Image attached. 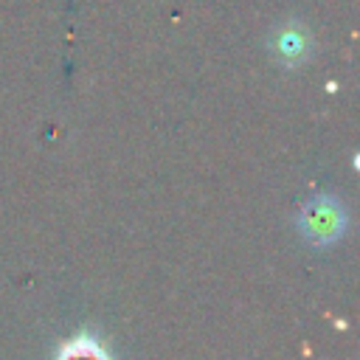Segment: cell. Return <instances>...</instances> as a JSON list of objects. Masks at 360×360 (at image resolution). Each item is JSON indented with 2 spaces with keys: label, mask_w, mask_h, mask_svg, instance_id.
<instances>
[{
  "label": "cell",
  "mask_w": 360,
  "mask_h": 360,
  "mask_svg": "<svg viewBox=\"0 0 360 360\" xmlns=\"http://www.w3.org/2000/svg\"><path fill=\"white\" fill-rule=\"evenodd\" d=\"M59 360H107V357L101 354V349H98L90 338H79V340H73V343L62 352Z\"/></svg>",
  "instance_id": "3957f363"
},
{
  "label": "cell",
  "mask_w": 360,
  "mask_h": 360,
  "mask_svg": "<svg viewBox=\"0 0 360 360\" xmlns=\"http://www.w3.org/2000/svg\"><path fill=\"white\" fill-rule=\"evenodd\" d=\"M301 231L307 233V239L323 245L340 236L343 225H346V214L340 208V202H335L332 197H318L312 200L304 211H301Z\"/></svg>",
  "instance_id": "6da1fadb"
},
{
  "label": "cell",
  "mask_w": 360,
  "mask_h": 360,
  "mask_svg": "<svg viewBox=\"0 0 360 360\" xmlns=\"http://www.w3.org/2000/svg\"><path fill=\"white\" fill-rule=\"evenodd\" d=\"M276 53L284 59V62H298L307 48H309V39H307V31L301 25H287L284 31H278L276 42H273Z\"/></svg>",
  "instance_id": "7a4b0ae2"
}]
</instances>
